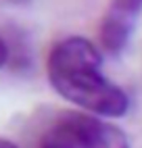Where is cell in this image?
Instances as JSON below:
<instances>
[{"instance_id":"cell-4","label":"cell","mask_w":142,"mask_h":148,"mask_svg":"<svg viewBox=\"0 0 142 148\" xmlns=\"http://www.w3.org/2000/svg\"><path fill=\"white\" fill-rule=\"evenodd\" d=\"M8 58H11V50H8V44L2 38V34H0V69L8 63Z\"/></svg>"},{"instance_id":"cell-2","label":"cell","mask_w":142,"mask_h":148,"mask_svg":"<svg viewBox=\"0 0 142 148\" xmlns=\"http://www.w3.org/2000/svg\"><path fill=\"white\" fill-rule=\"evenodd\" d=\"M38 148H130L121 127L86 111L59 113L40 136Z\"/></svg>"},{"instance_id":"cell-5","label":"cell","mask_w":142,"mask_h":148,"mask_svg":"<svg viewBox=\"0 0 142 148\" xmlns=\"http://www.w3.org/2000/svg\"><path fill=\"white\" fill-rule=\"evenodd\" d=\"M0 148H19V146L11 140H6V138H0Z\"/></svg>"},{"instance_id":"cell-1","label":"cell","mask_w":142,"mask_h":148,"mask_svg":"<svg viewBox=\"0 0 142 148\" xmlns=\"http://www.w3.org/2000/svg\"><path fill=\"white\" fill-rule=\"evenodd\" d=\"M46 75L61 98L86 113L117 119L130 108V98L123 88L103 73L100 50L84 36L63 38L50 48Z\"/></svg>"},{"instance_id":"cell-3","label":"cell","mask_w":142,"mask_h":148,"mask_svg":"<svg viewBox=\"0 0 142 148\" xmlns=\"http://www.w3.org/2000/svg\"><path fill=\"white\" fill-rule=\"evenodd\" d=\"M142 13V0H111L109 8L100 21V44L103 48L119 56L128 48L132 36L136 32L138 19Z\"/></svg>"}]
</instances>
